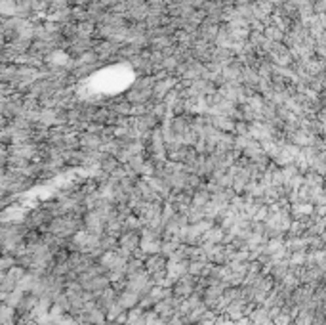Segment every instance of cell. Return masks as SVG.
<instances>
[{"label": "cell", "mask_w": 326, "mask_h": 325, "mask_svg": "<svg viewBox=\"0 0 326 325\" xmlns=\"http://www.w3.org/2000/svg\"><path fill=\"white\" fill-rule=\"evenodd\" d=\"M124 306H132L133 304V300H136V295H124Z\"/></svg>", "instance_id": "obj_1"}]
</instances>
